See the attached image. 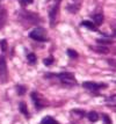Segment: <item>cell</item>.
<instances>
[{
  "mask_svg": "<svg viewBox=\"0 0 116 124\" xmlns=\"http://www.w3.org/2000/svg\"><path fill=\"white\" fill-rule=\"evenodd\" d=\"M102 117H103V119H105V123L106 124H111V119H110V117H109L108 115L103 114V115H102Z\"/></svg>",
  "mask_w": 116,
  "mask_h": 124,
  "instance_id": "21",
  "label": "cell"
},
{
  "mask_svg": "<svg viewBox=\"0 0 116 124\" xmlns=\"http://www.w3.org/2000/svg\"><path fill=\"white\" fill-rule=\"evenodd\" d=\"M27 60L30 65H35L36 64V62H37V57H36V54H29L27 56Z\"/></svg>",
  "mask_w": 116,
  "mask_h": 124,
  "instance_id": "11",
  "label": "cell"
},
{
  "mask_svg": "<svg viewBox=\"0 0 116 124\" xmlns=\"http://www.w3.org/2000/svg\"><path fill=\"white\" fill-rule=\"evenodd\" d=\"M110 42H111V41L109 39V38H106V39H105V38H99V39H98V43H100V44H103V43H105V44H109Z\"/></svg>",
  "mask_w": 116,
  "mask_h": 124,
  "instance_id": "19",
  "label": "cell"
},
{
  "mask_svg": "<svg viewBox=\"0 0 116 124\" xmlns=\"http://www.w3.org/2000/svg\"><path fill=\"white\" fill-rule=\"evenodd\" d=\"M8 79V70H7V64L4 56H0V81L5 84Z\"/></svg>",
  "mask_w": 116,
  "mask_h": 124,
  "instance_id": "4",
  "label": "cell"
},
{
  "mask_svg": "<svg viewBox=\"0 0 116 124\" xmlns=\"http://www.w3.org/2000/svg\"><path fill=\"white\" fill-rule=\"evenodd\" d=\"M93 50H95L96 52H101V54H108L109 52V49L107 48V46H92Z\"/></svg>",
  "mask_w": 116,
  "mask_h": 124,
  "instance_id": "12",
  "label": "cell"
},
{
  "mask_svg": "<svg viewBox=\"0 0 116 124\" xmlns=\"http://www.w3.org/2000/svg\"><path fill=\"white\" fill-rule=\"evenodd\" d=\"M57 77H58L59 80H61L63 84H65V85H69V86H74V85H77V79H76V77L73 76L72 73L64 72V73L57 74Z\"/></svg>",
  "mask_w": 116,
  "mask_h": 124,
  "instance_id": "2",
  "label": "cell"
},
{
  "mask_svg": "<svg viewBox=\"0 0 116 124\" xmlns=\"http://www.w3.org/2000/svg\"><path fill=\"white\" fill-rule=\"evenodd\" d=\"M6 19H7V14H6V11L4 9V8H1V9H0V28H1L2 26H4V24H5Z\"/></svg>",
  "mask_w": 116,
  "mask_h": 124,
  "instance_id": "8",
  "label": "cell"
},
{
  "mask_svg": "<svg viewBox=\"0 0 116 124\" xmlns=\"http://www.w3.org/2000/svg\"><path fill=\"white\" fill-rule=\"evenodd\" d=\"M43 63H44V65H46V66H50V65L54 63V59H52V58H45V59L43 60Z\"/></svg>",
  "mask_w": 116,
  "mask_h": 124,
  "instance_id": "22",
  "label": "cell"
},
{
  "mask_svg": "<svg viewBox=\"0 0 116 124\" xmlns=\"http://www.w3.org/2000/svg\"><path fill=\"white\" fill-rule=\"evenodd\" d=\"M94 19V22H95V24H98V26H100V24H102V22H103V15L100 13V14H95V15L93 16Z\"/></svg>",
  "mask_w": 116,
  "mask_h": 124,
  "instance_id": "13",
  "label": "cell"
},
{
  "mask_svg": "<svg viewBox=\"0 0 116 124\" xmlns=\"http://www.w3.org/2000/svg\"><path fill=\"white\" fill-rule=\"evenodd\" d=\"M20 2H21V5L27 6V5H29V4H31V2H33V0H21Z\"/></svg>",
  "mask_w": 116,
  "mask_h": 124,
  "instance_id": "23",
  "label": "cell"
},
{
  "mask_svg": "<svg viewBox=\"0 0 116 124\" xmlns=\"http://www.w3.org/2000/svg\"><path fill=\"white\" fill-rule=\"evenodd\" d=\"M42 124H58V122L54 117L46 116V117H44V118L42 119Z\"/></svg>",
  "mask_w": 116,
  "mask_h": 124,
  "instance_id": "9",
  "label": "cell"
},
{
  "mask_svg": "<svg viewBox=\"0 0 116 124\" xmlns=\"http://www.w3.org/2000/svg\"><path fill=\"white\" fill-rule=\"evenodd\" d=\"M72 115H76V116H78L79 118H80V117L83 118L84 116H85V113H84V110H78V109H73V110H72Z\"/></svg>",
  "mask_w": 116,
  "mask_h": 124,
  "instance_id": "15",
  "label": "cell"
},
{
  "mask_svg": "<svg viewBox=\"0 0 116 124\" xmlns=\"http://www.w3.org/2000/svg\"><path fill=\"white\" fill-rule=\"evenodd\" d=\"M16 91H17V93H19V95H23V94L26 93V91H27V88L24 86H22V85H17Z\"/></svg>",
  "mask_w": 116,
  "mask_h": 124,
  "instance_id": "16",
  "label": "cell"
},
{
  "mask_svg": "<svg viewBox=\"0 0 116 124\" xmlns=\"http://www.w3.org/2000/svg\"><path fill=\"white\" fill-rule=\"evenodd\" d=\"M115 101H116V96L115 95H113V96H110L108 100H107V102H108V104H113V106H115Z\"/></svg>",
  "mask_w": 116,
  "mask_h": 124,
  "instance_id": "20",
  "label": "cell"
},
{
  "mask_svg": "<svg viewBox=\"0 0 116 124\" xmlns=\"http://www.w3.org/2000/svg\"><path fill=\"white\" fill-rule=\"evenodd\" d=\"M67 54H69L71 58H77L78 57V52L74 51V50H72V49H69V50H67Z\"/></svg>",
  "mask_w": 116,
  "mask_h": 124,
  "instance_id": "18",
  "label": "cell"
},
{
  "mask_svg": "<svg viewBox=\"0 0 116 124\" xmlns=\"http://www.w3.org/2000/svg\"><path fill=\"white\" fill-rule=\"evenodd\" d=\"M83 86L85 87L86 89L93 91V92H96V91L102 89V88H107V85H106V84H98V82H93V81H85L83 84Z\"/></svg>",
  "mask_w": 116,
  "mask_h": 124,
  "instance_id": "5",
  "label": "cell"
},
{
  "mask_svg": "<svg viewBox=\"0 0 116 124\" xmlns=\"http://www.w3.org/2000/svg\"><path fill=\"white\" fill-rule=\"evenodd\" d=\"M29 37L35 39V41H39V42H46L48 41L46 31L43 28H35L34 30L29 32Z\"/></svg>",
  "mask_w": 116,
  "mask_h": 124,
  "instance_id": "1",
  "label": "cell"
},
{
  "mask_svg": "<svg viewBox=\"0 0 116 124\" xmlns=\"http://www.w3.org/2000/svg\"><path fill=\"white\" fill-rule=\"evenodd\" d=\"M73 1H77V0H73Z\"/></svg>",
  "mask_w": 116,
  "mask_h": 124,
  "instance_id": "24",
  "label": "cell"
},
{
  "mask_svg": "<svg viewBox=\"0 0 116 124\" xmlns=\"http://www.w3.org/2000/svg\"><path fill=\"white\" fill-rule=\"evenodd\" d=\"M0 46H1V51L2 52H5V51H7V41L6 39H1L0 41Z\"/></svg>",
  "mask_w": 116,
  "mask_h": 124,
  "instance_id": "17",
  "label": "cell"
},
{
  "mask_svg": "<svg viewBox=\"0 0 116 124\" xmlns=\"http://www.w3.org/2000/svg\"><path fill=\"white\" fill-rule=\"evenodd\" d=\"M30 96H31V100L34 101V104H35V107H36L37 109H41V108H43V107H46V106H48L46 100H45L44 97L42 96L39 93L33 92Z\"/></svg>",
  "mask_w": 116,
  "mask_h": 124,
  "instance_id": "3",
  "label": "cell"
},
{
  "mask_svg": "<svg viewBox=\"0 0 116 124\" xmlns=\"http://www.w3.org/2000/svg\"><path fill=\"white\" fill-rule=\"evenodd\" d=\"M57 8H58V6H55V7H52L49 12V16H50V24L52 26L54 24V22L56 20V15H57Z\"/></svg>",
  "mask_w": 116,
  "mask_h": 124,
  "instance_id": "6",
  "label": "cell"
},
{
  "mask_svg": "<svg viewBox=\"0 0 116 124\" xmlns=\"http://www.w3.org/2000/svg\"><path fill=\"white\" fill-rule=\"evenodd\" d=\"M19 109H20V111H21L24 116L29 117V111H28V108H27L26 102H20V104H19Z\"/></svg>",
  "mask_w": 116,
  "mask_h": 124,
  "instance_id": "7",
  "label": "cell"
},
{
  "mask_svg": "<svg viewBox=\"0 0 116 124\" xmlns=\"http://www.w3.org/2000/svg\"><path fill=\"white\" fill-rule=\"evenodd\" d=\"M81 24H83L84 27H86L87 28V29H91V30H96V28H95V26H94L93 23H92V22L91 21H83V23H81Z\"/></svg>",
  "mask_w": 116,
  "mask_h": 124,
  "instance_id": "14",
  "label": "cell"
},
{
  "mask_svg": "<svg viewBox=\"0 0 116 124\" xmlns=\"http://www.w3.org/2000/svg\"><path fill=\"white\" fill-rule=\"evenodd\" d=\"M88 119L92 122V123H95L98 119H99V114L96 111H89L88 114Z\"/></svg>",
  "mask_w": 116,
  "mask_h": 124,
  "instance_id": "10",
  "label": "cell"
}]
</instances>
